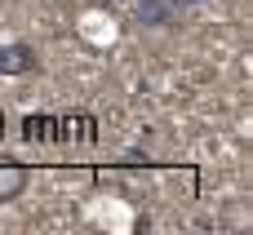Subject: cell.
I'll use <instances>...</instances> for the list:
<instances>
[{"label": "cell", "mask_w": 253, "mask_h": 235, "mask_svg": "<svg viewBox=\"0 0 253 235\" xmlns=\"http://www.w3.org/2000/svg\"><path fill=\"white\" fill-rule=\"evenodd\" d=\"M18 133H22L27 142H44V133H49V116H27Z\"/></svg>", "instance_id": "4"}, {"label": "cell", "mask_w": 253, "mask_h": 235, "mask_svg": "<svg viewBox=\"0 0 253 235\" xmlns=\"http://www.w3.org/2000/svg\"><path fill=\"white\" fill-rule=\"evenodd\" d=\"M169 4H173V13H178V18H182V13H191V9H196V4H205V0H169Z\"/></svg>", "instance_id": "6"}, {"label": "cell", "mask_w": 253, "mask_h": 235, "mask_svg": "<svg viewBox=\"0 0 253 235\" xmlns=\"http://www.w3.org/2000/svg\"><path fill=\"white\" fill-rule=\"evenodd\" d=\"M31 71H40L36 44H27V40L0 44V76H31Z\"/></svg>", "instance_id": "1"}, {"label": "cell", "mask_w": 253, "mask_h": 235, "mask_svg": "<svg viewBox=\"0 0 253 235\" xmlns=\"http://www.w3.org/2000/svg\"><path fill=\"white\" fill-rule=\"evenodd\" d=\"M0 138H4V111H0Z\"/></svg>", "instance_id": "7"}, {"label": "cell", "mask_w": 253, "mask_h": 235, "mask_svg": "<svg viewBox=\"0 0 253 235\" xmlns=\"http://www.w3.org/2000/svg\"><path fill=\"white\" fill-rule=\"evenodd\" d=\"M120 164H125V169H142V164H147V151H125Z\"/></svg>", "instance_id": "5"}, {"label": "cell", "mask_w": 253, "mask_h": 235, "mask_svg": "<svg viewBox=\"0 0 253 235\" xmlns=\"http://www.w3.org/2000/svg\"><path fill=\"white\" fill-rule=\"evenodd\" d=\"M133 18L142 27H178V13H173L169 0H138L133 4Z\"/></svg>", "instance_id": "3"}, {"label": "cell", "mask_w": 253, "mask_h": 235, "mask_svg": "<svg viewBox=\"0 0 253 235\" xmlns=\"http://www.w3.org/2000/svg\"><path fill=\"white\" fill-rule=\"evenodd\" d=\"M31 182V169L22 160H0V204H13Z\"/></svg>", "instance_id": "2"}]
</instances>
